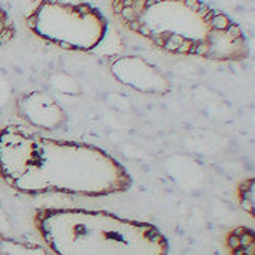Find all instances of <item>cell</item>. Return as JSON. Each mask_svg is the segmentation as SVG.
I'll return each mask as SVG.
<instances>
[{
    "instance_id": "cell-1",
    "label": "cell",
    "mask_w": 255,
    "mask_h": 255,
    "mask_svg": "<svg viewBox=\"0 0 255 255\" xmlns=\"http://www.w3.org/2000/svg\"><path fill=\"white\" fill-rule=\"evenodd\" d=\"M0 179L27 195L107 197L132 185L128 170L104 149L44 137L20 125L0 129Z\"/></svg>"
},
{
    "instance_id": "cell-2",
    "label": "cell",
    "mask_w": 255,
    "mask_h": 255,
    "mask_svg": "<svg viewBox=\"0 0 255 255\" xmlns=\"http://www.w3.org/2000/svg\"><path fill=\"white\" fill-rule=\"evenodd\" d=\"M111 14L162 51L215 62L248 59L242 27L203 0H111Z\"/></svg>"
},
{
    "instance_id": "cell-3",
    "label": "cell",
    "mask_w": 255,
    "mask_h": 255,
    "mask_svg": "<svg viewBox=\"0 0 255 255\" xmlns=\"http://www.w3.org/2000/svg\"><path fill=\"white\" fill-rule=\"evenodd\" d=\"M33 222L54 255H168V240L153 224L105 210L44 207Z\"/></svg>"
},
{
    "instance_id": "cell-4",
    "label": "cell",
    "mask_w": 255,
    "mask_h": 255,
    "mask_svg": "<svg viewBox=\"0 0 255 255\" xmlns=\"http://www.w3.org/2000/svg\"><path fill=\"white\" fill-rule=\"evenodd\" d=\"M26 24L38 38L71 51L89 53L104 41L108 23L99 9L72 0H41Z\"/></svg>"
},
{
    "instance_id": "cell-5",
    "label": "cell",
    "mask_w": 255,
    "mask_h": 255,
    "mask_svg": "<svg viewBox=\"0 0 255 255\" xmlns=\"http://www.w3.org/2000/svg\"><path fill=\"white\" fill-rule=\"evenodd\" d=\"M111 75L123 86L146 95L164 96L171 92L167 75L149 60L140 56H120L110 65Z\"/></svg>"
},
{
    "instance_id": "cell-6",
    "label": "cell",
    "mask_w": 255,
    "mask_h": 255,
    "mask_svg": "<svg viewBox=\"0 0 255 255\" xmlns=\"http://www.w3.org/2000/svg\"><path fill=\"white\" fill-rule=\"evenodd\" d=\"M15 111L32 128L57 131L68 122V114L53 95L44 90L23 93L15 101Z\"/></svg>"
},
{
    "instance_id": "cell-7",
    "label": "cell",
    "mask_w": 255,
    "mask_h": 255,
    "mask_svg": "<svg viewBox=\"0 0 255 255\" xmlns=\"http://www.w3.org/2000/svg\"><path fill=\"white\" fill-rule=\"evenodd\" d=\"M0 255H54L50 249L12 237L0 236Z\"/></svg>"
},
{
    "instance_id": "cell-8",
    "label": "cell",
    "mask_w": 255,
    "mask_h": 255,
    "mask_svg": "<svg viewBox=\"0 0 255 255\" xmlns=\"http://www.w3.org/2000/svg\"><path fill=\"white\" fill-rule=\"evenodd\" d=\"M227 248L231 255H254V231L248 227H237L227 234Z\"/></svg>"
},
{
    "instance_id": "cell-9",
    "label": "cell",
    "mask_w": 255,
    "mask_h": 255,
    "mask_svg": "<svg viewBox=\"0 0 255 255\" xmlns=\"http://www.w3.org/2000/svg\"><path fill=\"white\" fill-rule=\"evenodd\" d=\"M237 198L246 213L254 216V177L245 179L237 186Z\"/></svg>"
},
{
    "instance_id": "cell-10",
    "label": "cell",
    "mask_w": 255,
    "mask_h": 255,
    "mask_svg": "<svg viewBox=\"0 0 255 255\" xmlns=\"http://www.w3.org/2000/svg\"><path fill=\"white\" fill-rule=\"evenodd\" d=\"M15 33H17V29H15L12 18L2 6H0V47L11 42L15 38Z\"/></svg>"
},
{
    "instance_id": "cell-11",
    "label": "cell",
    "mask_w": 255,
    "mask_h": 255,
    "mask_svg": "<svg viewBox=\"0 0 255 255\" xmlns=\"http://www.w3.org/2000/svg\"><path fill=\"white\" fill-rule=\"evenodd\" d=\"M50 83H51V86H53L56 90H59L60 93H65V95H77V92H74L71 87L66 86V84H71V86L78 84L71 75H66V74H62V72H60V74H56V75L51 77Z\"/></svg>"
}]
</instances>
